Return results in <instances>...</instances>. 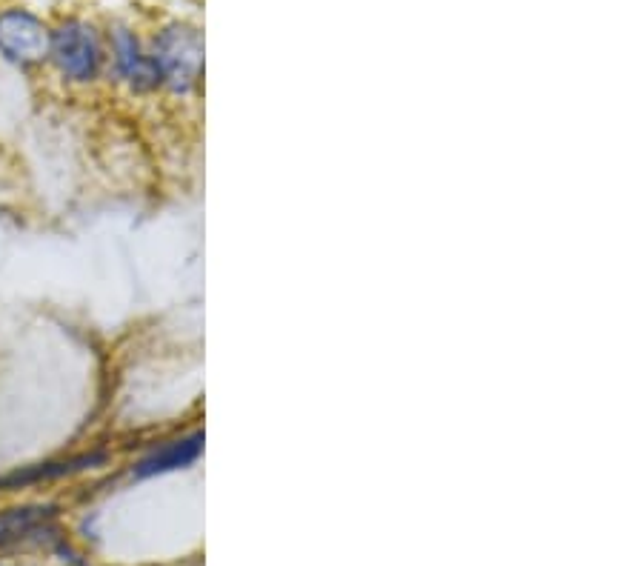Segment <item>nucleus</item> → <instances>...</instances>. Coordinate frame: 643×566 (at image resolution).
I'll return each instance as SVG.
<instances>
[{"label": "nucleus", "instance_id": "nucleus-2", "mask_svg": "<svg viewBox=\"0 0 643 566\" xmlns=\"http://www.w3.org/2000/svg\"><path fill=\"white\" fill-rule=\"evenodd\" d=\"M49 58L69 81H95L101 72L103 49L95 26L86 21H63L49 35Z\"/></svg>", "mask_w": 643, "mask_h": 566}, {"label": "nucleus", "instance_id": "nucleus-1", "mask_svg": "<svg viewBox=\"0 0 643 566\" xmlns=\"http://www.w3.org/2000/svg\"><path fill=\"white\" fill-rule=\"evenodd\" d=\"M149 58L161 72V86L192 95L203 78V32L186 21L166 23L152 41Z\"/></svg>", "mask_w": 643, "mask_h": 566}, {"label": "nucleus", "instance_id": "nucleus-6", "mask_svg": "<svg viewBox=\"0 0 643 566\" xmlns=\"http://www.w3.org/2000/svg\"><path fill=\"white\" fill-rule=\"evenodd\" d=\"M106 455L95 452V455H81V458H72V461H58V464H43L32 466L26 472H12L6 478H0V486H18V484H35V481H52V478H63V475H72V472H81L86 466L103 464Z\"/></svg>", "mask_w": 643, "mask_h": 566}, {"label": "nucleus", "instance_id": "nucleus-5", "mask_svg": "<svg viewBox=\"0 0 643 566\" xmlns=\"http://www.w3.org/2000/svg\"><path fill=\"white\" fill-rule=\"evenodd\" d=\"M201 455L203 432H189V435H181L169 444L158 446L155 452H149L141 464L135 466V478H155V475H166V472H178V469L198 464Z\"/></svg>", "mask_w": 643, "mask_h": 566}, {"label": "nucleus", "instance_id": "nucleus-3", "mask_svg": "<svg viewBox=\"0 0 643 566\" xmlns=\"http://www.w3.org/2000/svg\"><path fill=\"white\" fill-rule=\"evenodd\" d=\"M49 29L26 9L0 12V55L18 66H32L49 58Z\"/></svg>", "mask_w": 643, "mask_h": 566}, {"label": "nucleus", "instance_id": "nucleus-4", "mask_svg": "<svg viewBox=\"0 0 643 566\" xmlns=\"http://www.w3.org/2000/svg\"><path fill=\"white\" fill-rule=\"evenodd\" d=\"M112 52H115V72L132 92H155L161 86V72L155 61L143 52L141 41L132 29L118 26L112 32Z\"/></svg>", "mask_w": 643, "mask_h": 566}]
</instances>
